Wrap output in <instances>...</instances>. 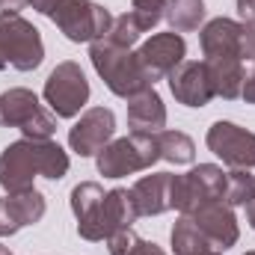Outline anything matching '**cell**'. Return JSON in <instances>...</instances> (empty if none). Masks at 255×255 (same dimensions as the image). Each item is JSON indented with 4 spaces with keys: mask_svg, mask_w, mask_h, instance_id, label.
I'll return each mask as SVG.
<instances>
[{
    "mask_svg": "<svg viewBox=\"0 0 255 255\" xmlns=\"http://www.w3.org/2000/svg\"><path fill=\"white\" fill-rule=\"evenodd\" d=\"M184 57H187V42L181 33H157L148 42H142L136 51V60L151 83L169 77L175 71V65L184 63Z\"/></svg>",
    "mask_w": 255,
    "mask_h": 255,
    "instance_id": "8fae6325",
    "label": "cell"
},
{
    "mask_svg": "<svg viewBox=\"0 0 255 255\" xmlns=\"http://www.w3.org/2000/svg\"><path fill=\"white\" fill-rule=\"evenodd\" d=\"M238 15L241 21H255V0H238Z\"/></svg>",
    "mask_w": 255,
    "mask_h": 255,
    "instance_id": "f546056e",
    "label": "cell"
},
{
    "mask_svg": "<svg viewBox=\"0 0 255 255\" xmlns=\"http://www.w3.org/2000/svg\"><path fill=\"white\" fill-rule=\"evenodd\" d=\"M199 45L205 60L214 57H241V21L214 18L199 30Z\"/></svg>",
    "mask_w": 255,
    "mask_h": 255,
    "instance_id": "e0dca14e",
    "label": "cell"
},
{
    "mask_svg": "<svg viewBox=\"0 0 255 255\" xmlns=\"http://www.w3.org/2000/svg\"><path fill=\"white\" fill-rule=\"evenodd\" d=\"M241 60L255 63V21H241Z\"/></svg>",
    "mask_w": 255,
    "mask_h": 255,
    "instance_id": "83f0119b",
    "label": "cell"
},
{
    "mask_svg": "<svg viewBox=\"0 0 255 255\" xmlns=\"http://www.w3.org/2000/svg\"><path fill=\"white\" fill-rule=\"evenodd\" d=\"M247 255H255V253H247Z\"/></svg>",
    "mask_w": 255,
    "mask_h": 255,
    "instance_id": "d590c367",
    "label": "cell"
},
{
    "mask_svg": "<svg viewBox=\"0 0 255 255\" xmlns=\"http://www.w3.org/2000/svg\"><path fill=\"white\" fill-rule=\"evenodd\" d=\"M154 255H166V253H163V250H160V253H154Z\"/></svg>",
    "mask_w": 255,
    "mask_h": 255,
    "instance_id": "e575fe53",
    "label": "cell"
},
{
    "mask_svg": "<svg viewBox=\"0 0 255 255\" xmlns=\"http://www.w3.org/2000/svg\"><path fill=\"white\" fill-rule=\"evenodd\" d=\"M190 220L196 223V229H199L220 253L232 250V247L238 244V238H241L238 217H235V211H232L229 205H223V202H211V205L199 208L196 214H190Z\"/></svg>",
    "mask_w": 255,
    "mask_h": 255,
    "instance_id": "5bb4252c",
    "label": "cell"
},
{
    "mask_svg": "<svg viewBox=\"0 0 255 255\" xmlns=\"http://www.w3.org/2000/svg\"><path fill=\"white\" fill-rule=\"evenodd\" d=\"M48 18L74 45H92L104 39L113 27V12L95 0H63Z\"/></svg>",
    "mask_w": 255,
    "mask_h": 255,
    "instance_id": "5b68a950",
    "label": "cell"
},
{
    "mask_svg": "<svg viewBox=\"0 0 255 255\" xmlns=\"http://www.w3.org/2000/svg\"><path fill=\"white\" fill-rule=\"evenodd\" d=\"M160 160V145H157V133H128L119 139H110L98 154H95V166L104 178H125L133 172L151 169Z\"/></svg>",
    "mask_w": 255,
    "mask_h": 255,
    "instance_id": "277c9868",
    "label": "cell"
},
{
    "mask_svg": "<svg viewBox=\"0 0 255 255\" xmlns=\"http://www.w3.org/2000/svg\"><path fill=\"white\" fill-rule=\"evenodd\" d=\"M89 60L92 68L98 71V77L104 80V86L119 95V98H133L139 92H145L148 86H154L148 80V74L142 71V65L136 60V51L119 48L110 39H98L89 45Z\"/></svg>",
    "mask_w": 255,
    "mask_h": 255,
    "instance_id": "7a4b0ae2",
    "label": "cell"
},
{
    "mask_svg": "<svg viewBox=\"0 0 255 255\" xmlns=\"http://www.w3.org/2000/svg\"><path fill=\"white\" fill-rule=\"evenodd\" d=\"M45 60V42L39 27L21 12H0V71H36Z\"/></svg>",
    "mask_w": 255,
    "mask_h": 255,
    "instance_id": "3957f363",
    "label": "cell"
},
{
    "mask_svg": "<svg viewBox=\"0 0 255 255\" xmlns=\"http://www.w3.org/2000/svg\"><path fill=\"white\" fill-rule=\"evenodd\" d=\"M128 128L133 133H160L166 128V104L154 86L128 98Z\"/></svg>",
    "mask_w": 255,
    "mask_h": 255,
    "instance_id": "ac0fdd59",
    "label": "cell"
},
{
    "mask_svg": "<svg viewBox=\"0 0 255 255\" xmlns=\"http://www.w3.org/2000/svg\"><path fill=\"white\" fill-rule=\"evenodd\" d=\"M104 187L98 181H80L74 190H71V211L77 217V235L83 241H92L95 244V223H98V214H101V202H104Z\"/></svg>",
    "mask_w": 255,
    "mask_h": 255,
    "instance_id": "d6986e66",
    "label": "cell"
},
{
    "mask_svg": "<svg viewBox=\"0 0 255 255\" xmlns=\"http://www.w3.org/2000/svg\"><path fill=\"white\" fill-rule=\"evenodd\" d=\"M116 133V116L110 107H89L68 128V148L80 157L98 154Z\"/></svg>",
    "mask_w": 255,
    "mask_h": 255,
    "instance_id": "30bf717a",
    "label": "cell"
},
{
    "mask_svg": "<svg viewBox=\"0 0 255 255\" xmlns=\"http://www.w3.org/2000/svg\"><path fill=\"white\" fill-rule=\"evenodd\" d=\"M0 255H12V250H9V247H3V244H0Z\"/></svg>",
    "mask_w": 255,
    "mask_h": 255,
    "instance_id": "836d02e7",
    "label": "cell"
},
{
    "mask_svg": "<svg viewBox=\"0 0 255 255\" xmlns=\"http://www.w3.org/2000/svg\"><path fill=\"white\" fill-rule=\"evenodd\" d=\"M163 21L172 27V33H193L205 21V0H169Z\"/></svg>",
    "mask_w": 255,
    "mask_h": 255,
    "instance_id": "7402d4cb",
    "label": "cell"
},
{
    "mask_svg": "<svg viewBox=\"0 0 255 255\" xmlns=\"http://www.w3.org/2000/svg\"><path fill=\"white\" fill-rule=\"evenodd\" d=\"M157 145H160V160L172 166H187L196 160V142L184 130H160Z\"/></svg>",
    "mask_w": 255,
    "mask_h": 255,
    "instance_id": "603a6c76",
    "label": "cell"
},
{
    "mask_svg": "<svg viewBox=\"0 0 255 255\" xmlns=\"http://www.w3.org/2000/svg\"><path fill=\"white\" fill-rule=\"evenodd\" d=\"M107 250H110V255H154V253H160V247L154 241L139 238L133 229H122V232L110 235L107 238Z\"/></svg>",
    "mask_w": 255,
    "mask_h": 255,
    "instance_id": "d4e9b609",
    "label": "cell"
},
{
    "mask_svg": "<svg viewBox=\"0 0 255 255\" xmlns=\"http://www.w3.org/2000/svg\"><path fill=\"white\" fill-rule=\"evenodd\" d=\"M169 244H172V253L175 255H223L193 223L190 217H181L172 232H169Z\"/></svg>",
    "mask_w": 255,
    "mask_h": 255,
    "instance_id": "44dd1931",
    "label": "cell"
},
{
    "mask_svg": "<svg viewBox=\"0 0 255 255\" xmlns=\"http://www.w3.org/2000/svg\"><path fill=\"white\" fill-rule=\"evenodd\" d=\"M142 33L145 30L139 27V21L133 18V12H125V15H113V27H110V33L104 39H110L119 48H133Z\"/></svg>",
    "mask_w": 255,
    "mask_h": 255,
    "instance_id": "484cf974",
    "label": "cell"
},
{
    "mask_svg": "<svg viewBox=\"0 0 255 255\" xmlns=\"http://www.w3.org/2000/svg\"><path fill=\"white\" fill-rule=\"evenodd\" d=\"M60 3H63V0H30V6H33L36 12H42V15H51Z\"/></svg>",
    "mask_w": 255,
    "mask_h": 255,
    "instance_id": "4dcf8cb0",
    "label": "cell"
},
{
    "mask_svg": "<svg viewBox=\"0 0 255 255\" xmlns=\"http://www.w3.org/2000/svg\"><path fill=\"white\" fill-rule=\"evenodd\" d=\"M169 80V92L178 104L184 107H208L217 95H214V86H211V77H208V68L205 60H184V63L175 65V71L166 77Z\"/></svg>",
    "mask_w": 255,
    "mask_h": 255,
    "instance_id": "7c38bea8",
    "label": "cell"
},
{
    "mask_svg": "<svg viewBox=\"0 0 255 255\" xmlns=\"http://www.w3.org/2000/svg\"><path fill=\"white\" fill-rule=\"evenodd\" d=\"M42 95L51 104L54 116L74 119L86 107V101H89V80H86L83 68L74 63V60H63V63H57V68L48 74Z\"/></svg>",
    "mask_w": 255,
    "mask_h": 255,
    "instance_id": "ba28073f",
    "label": "cell"
},
{
    "mask_svg": "<svg viewBox=\"0 0 255 255\" xmlns=\"http://www.w3.org/2000/svg\"><path fill=\"white\" fill-rule=\"evenodd\" d=\"M226 193V172L217 163H199L190 172L175 175V187H172V211H178L181 217H190L199 208L211 205V202H223Z\"/></svg>",
    "mask_w": 255,
    "mask_h": 255,
    "instance_id": "52a82bcc",
    "label": "cell"
},
{
    "mask_svg": "<svg viewBox=\"0 0 255 255\" xmlns=\"http://www.w3.org/2000/svg\"><path fill=\"white\" fill-rule=\"evenodd\" d=\"M241 98H244L247 104H255V68H253V74H247V80H244Z\"/></svg>",
    "mask_w": 255,
    "mask_h": 255,
    "instance_id": "f1b7e54d",
    "label": "cell"
},
{
    "mask_svg": "<svg viewBox=\"0 0 255 255\" xmlns=\"http://www.w3.org/2000/svg\"><path fill=\"white\" fill-rule=\"evenodd\" d=\"M247 223H250V226L255 229V199L250 202V205H247Z\"/></svg>",
    "mask_w": 255,
    "mask_h": 255,
    "instance_id": "d6a6232c",
    "label": "cell"
},
{
    "mask_svg": "<svg viewBox=\"0 0 255 255\" xmlns=\"http://www.w3.org/2000/svg\"><path fill=\"white\" fill-rule=\"evenodd\" d=\"M205 68H208V77H211L217 98H226V101L241 98V89L247 80L241 57H214V60H205Z\"/></svg>",
    "mask_w": 255,
    "mask_h": 255,
    "instance_id": "ffe728a7",
    "label": "cell"
},
{
    "mask_svg": "<svg viewBox=\"0 0 255 255\" xmlns=\"http://www.w3.org/2000/svg\"><path fill=\"white\" fill-rule=\"evenodd\" d=\"M172 187H175V175L172 172L142 175L130 187V196L136 202L139 217H160V214L172 211Z\"/></svg>",
    "mask_w": 255,
    "mask_h": 255,
    "instance_id": "2e32d148",
    "label": "cell"
},
{
    "mask_svg": "<svg viewBox=\"0 0 255 255\" xmlns=\"http://www.w3.org/2000/svg\"><path fill=\"white\" fill-rule=\"evenodd\" d=\"M229 208H247L255 199V175L250 169H232L226 172V193H223Z\"/></svg>",
    "mask_w": 255,
    "mask_h": 255,
    "instance_id": "cb8c5ba5",
    "label": "cell"
},
{
    "mask_svg": "<svg viewBox=\"0 0 255 255\" xmlns=\"http://www.w3.org/2000/svg\"><path fill=\"white\" fill-rule=\"evenodd\" d=\"M166 6H169V0H133L130 3V12H133V18L139 21L142 30H154L163 21Z\"/></svg>",
    "mask_w": 255,
    "mask_h": 255,
    "instance_id": "4316f807",
    "label": "cell"
},
{
    "mask_svg": "<svg viewBox=\"0 0 255 255\" xmlns=\"http://www.w3.org/2000/svg\"><path fill=\"white\" fill-rule=\"evenodd\" d=\"M48 211V199L36 190L6 193L0 199V238H12L27 226H36Z\"/></svg>",
    "mask_w": 255,
    "mask_h": 255,
    "instance_id": "4fadbf2b",
    "label": "cell"
},
{
    "mask_svg": "<svg viewBox=\"0 0 255 255\" xmlns=\"http://www.w3.org/2000/svg\"><path fill=\"white\" fill-rule=\"evenodd\" d=\"M30 0H0V12H21Z\"/></svg>",
    "mask_w": 255,
    "mask_h": 255,
    "instance_id": "1f68e13d",
    "label": "cell"
},
{
    "mask_svg": "<svg viewBox=\"0 0 255 255\" xmlns=\"http://www.w3.org/2000/svg\"><path fill=\"white\" fill-rule=\"evenodd\" d=\"M208 148L232 169H253L255 166V133L235 122H214L205 136Z\"/></svg>",
    "mask_w": 255,
    "mask_h": 255,
    "instance_id": "9c48e42d",
    "label": "cell"
},
{
    "mask_svg": "<svg viewBox=\"0 0 255 255\" xmlns=\"http://www.w3.org/2000/svg\"><path fill=\"white\" fill-rule=\"evenodd\" d=\"M139 220V211H136V202L128 187H113L107 190L104 202H101V214H98V223H95V244L98 241H107L110 235L130 229L133 223Z\"/></svg>",
    "mask_w": 255,
    "mask_h": 255,
    "instance_id": "9a60e30c",
    "label": "cell"
},
{
    "mask_svg": "<svg viewBox=\"0 0 255 255\" xmlns=\"http://www.w3.org/2000/svg\"><path fill=\"white\" fill-rule=\"evenodd\" d=\"M0 128H18L27 139H51L57 119L39 104V95L33 89L12 86L0 92Z\"/></svg>",
    "mask_w": 255,
    "mask_h": 255,
    "instance_id": "8992f818",
    "label": "cell"
},
{
    "mask_svg": "<svg viewBox=\"0 0 255 255\" xmlns=\"http://www.w3.org/2000/svg\"><path fill=\"white\" fill-rule=\"evenodd\" d=\"M68 154L54 139H15L0 151V187L6 193L33 190L36 178L60 181L68 175Z\"/></svg>",
    "mask_w": 255,
    "mask_h": 255,
    "instance_id": "6da1fadb",
    "label": "cell"
}]
</instances>
